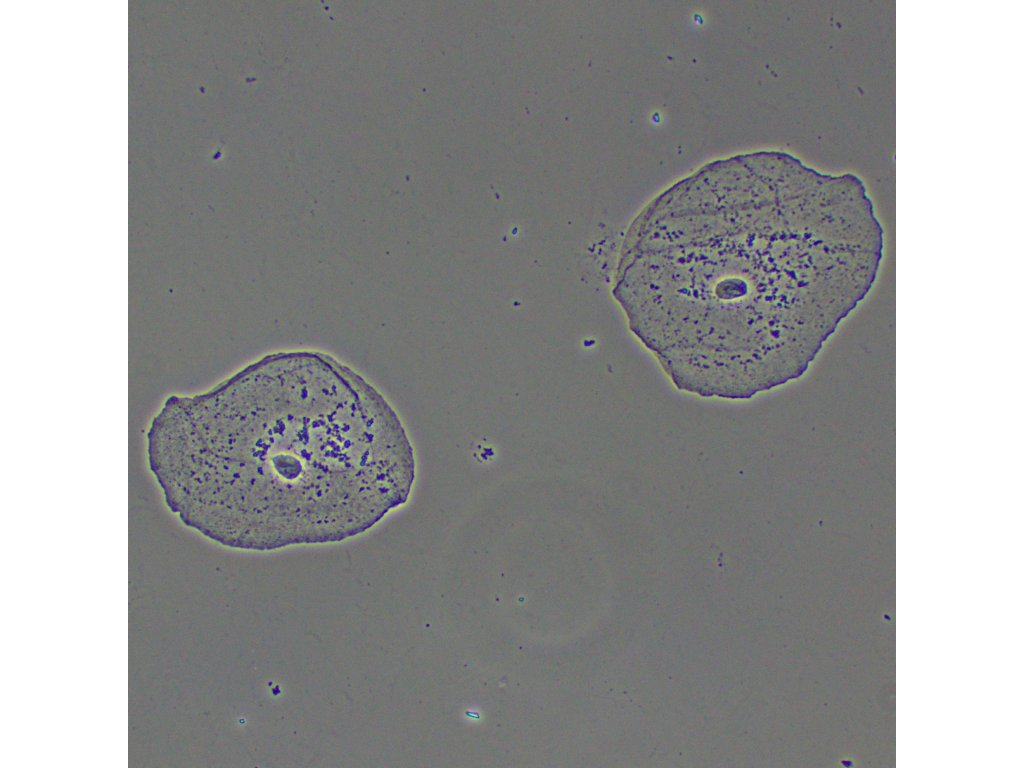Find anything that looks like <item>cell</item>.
<instances>
[{
    "label": "cell",
    "instance_id": "1",
    "mask_svg": "<svg viewBox=\"0 0 1024 768\" xmlns=\"http://www.w3.org/2000/svg\"><path fill=\"white\" fill-rule=\"evenodd\" d=\"M883 251L859 178L761 151L652 200L627 230L613 295L678 389L748 399L807 371L872 289Z\"/></svg>",
    "mask_w": 1024,
    "mask_h": 768
},
{
    "label": "cell",
    "instance_id": "2",
    "mask_svg": "<svg viewBox=\"0 0 1024 768\" xmlns=\"http://www.w3.org/2000/svg\"><path fill=\"white\" fill-rule=\"evenodd\" d=\"M170 510L224 546L339 542L405 504L412 444L396 412L340 364L287 356L171 397L147 433Z\"/></svg>",
    "mask_w": 1024,
    "mask_h": 768
}]
</instances>
